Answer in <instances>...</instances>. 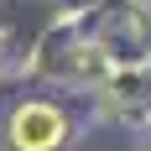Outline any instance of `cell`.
Listing matches in <instances>:
<instances>
[{
    "instance_id": "6da1fadb",
    "label": "cell",
    "mask_w": 151,
    "mask_h": 151,
    "mask_svg": "<svg viewBox=\"0 0 151 151\" xmlns=\"http://www.w3.org/2000/svg\"><path fill=\"white\" fill-rule=\"evenodd\" d=\"M16 141L31 146V151H47L58 141V115H52V109H26V115L16 120Z\"/></svg>"
}]
</instances>
